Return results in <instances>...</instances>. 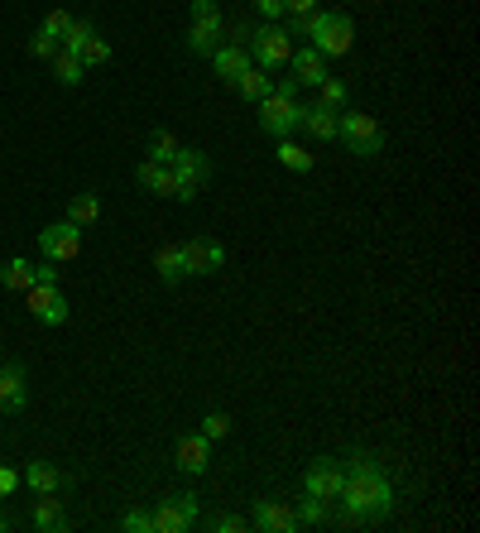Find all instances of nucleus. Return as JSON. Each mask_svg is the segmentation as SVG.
Segmentation results:
<instances>
[{
	"instance_id": "19",
	"label": "nucleus",
	"mask_w": 480,
	"mask_h": 533,
	"mask_svg": "<svg viewBox=\"0 0 480 533\" xmlns=\"http://www.w3.org/2000/svg\"><path fill=\"white\" fill-rule=\"evenodd\" d=\"M135 183H140L144 193H154V197H173V164H154V159H144L140 169H135Z\"/></svg>"
},
{
	"instance_id": "29",
	"label": "nucleus",
	"mask_w": 480,
	"mask_h": 533,
	"mask_svg": "<svg viewBox=\"0 0 480 533\" xmlns=\"http://www.w3.org/2000/svg\"><path fill=\"white\" fill-rule=\"evenodd\" d=\"M77 58H82V68H106V63H111V39L92 29V39L77 49Z\"/></svg>"
},
{
	"instance_id": "37",
	"label": "nucleus",
	"mask_w": 480,
	"mask_h": 533,
	"mask_svg": "<svg viewBox=\"0 0 480 533\" xmlns=\"http://www.w3.org/2000/svg\"><path fill=\"white\" fill-rule=\"evenodd\" d=\"M192 20H221V5L216 0H192Z\"/></svg>"
},
{
	"instance_id": "20",
	"label": "nucleus",
	"mask_w": 480,
	"mask_h": 533,
	"mask_svg": "<svg viewBox=\"0 0 480 533\" xmlns=\"http://www.w3.org/2000/svg\"><path fill=\"white\" fill-rule=\"evenodd\" d=\"M34 529L39 533H63L68 529V509L58 495H39V505H34Z\"/></svg>"
},
{
	"instance_id": "31",
	"label": "nucleus",
	"mask_w": 480,
	"mask_h": 533,
	"mask_svg": "<svg viewBox=\"0 0 480 533\" xmlns=\"http://www.w3.org/2000/svg\"><path fill=\"white\" fill-rule=\"evenodd\" d=\"M202 437H207V442H226V437H231V418H226V413H207V418H202Z\"/></svg>"
},
{
	"instance_id": "7",
	"label": "nucleus",
	"mask_w": 480,
	"mask_h": 533,
	"mask_svg": "<svg viewBox=\"0 0 480 533\" xmlns=\"http://www.w3.org/2000/svg\"><path fill=\"white\" fill-rule=\"evenodd\" d=\"M24 298H29V317L34 322H44V327H63L68 322V293H63V284H34Z\"/></svg>"
},
{
	"instance_id": "23",
	"label": "nucleus",
	"mask_w": 480,
	"mask_h": 533,
	"mask_svg": "<svg viewBox=\"0 0 480 533\" xmlns=\"http://www.w3.org/2000/svg\"><path fill=\"white\" fill-rule=\"evenodd\" d=\"M0 284H5L10 293H29V289H34V265L20 260V255H15V260H5V265H0Z\"/></svg>"
},
{
	"instance_id": "9",
	"label": "nucleus",
	"mask_w": 480,
	"mask_h": 533,
	"mask_svg": "<svg viewBox=\"0 0 480 533\" xmlns=\"http://www.w3.org/2000/svg\"><path fill=\"white\" fill-rule=\"evenodd\" d=\"M303 490L317 495V500H327V505H336V500H341V461H332V457L308 461V471H303Z\"/></svg>"
},
{
	"instance_id": "18",
	"label": "nucleus",
	"mask_w": 480,
	"mask_h": 533,
	"mask_svg": "<svg viewBox=\"0 0 480 533\" xmlns=\"http://www.w3.org/2000/svg\"><path fill=\"white\" fill-rule=\"evenodd\" d=\"M269 92H274V73H264V68H255V63H250V68L236 77V97L250 101V106H260Z\"/></svg>"
},
{
	"instance_id": "26",
	"label": "nucleus",
	"mask_w": 480,
	"mask_h": 533,
	"mask_svg": "<svg viewBox=\"0 0 480 533\" xmlns=\"http://www.w3.org/2000/svg\"><path fill=\"white\" fill-rule=\"evenodd\" d=\"M274 159H279V164H284L288 173H312V164H317V159H312L308 149H303V145H293L288 135L279 140V149H274Z\"/></svg>"
},
{
	"instance_id": "12",
	"label": "nucleus",
	"mask_w": 480,
	"mask_h": 533,
	"mask_svg": "<svg viewBox=\"0 0 480 533\" xmlns=\"http://www.w3.org/2000/svg\"><path fill=\"white\" fill-rule=\"evenodd\" d=\"M250 529L293 533L298 529V514H293V505H284V500H255V509H250Z\"/></svg>"
},
{
	"instance_id": "15",
	"label": "nucleus",
	"mask_w": 480,
	"mask_h": 533,
	"mask_svg": "<svg viewBox=\"0 0 480 533\" xmlns=\"http://www.w3.org/2000/svg\"><path fill=\"white\" fill-rule=\"evenodd\" d=\"M173 457H178V471L202 476V471L212 466V442H207L202 433H183L178 437V447H173Z\"/></svg>"
},
{
	"instance_id": "35",
	"label": "nucleus",
	"mask_w": 480,
	"mask_h": 533,
	"mask_svg": "<svg viewBox=\"0 0 480 533\" xmlns=\"http://www.w3.org/2000/svg\"><path fill=\"white\" fill-rule=\"evenodd\" d=\"M58 53V39H48L44 29H34L29 34V58H53Z\"/></svg>"
},
{
	"instance_id": "14",
	"label": "nucleus",
	"mask_w": 480,
	"mask_h": 533,
	"mask_svg": "<svg viewBox=\"0 0 480 533\" xmlns=\"http://www.w3.org/2000/svg\"><path fill=\"white\" fill-rule=\"evenodd\" d=\"M298 130L312 135L317 145H332L336 140V111H327L322 101H303V106H298Z\"/></svg>"
},
{
	"instance_id": "34",
	"label": "nucleus",
	"mask_w": 480,
	"mask_h": 533,
	"mask_svg": "<svg viewBox=\"0 0 480 533\" xmlns=\"http://www.w3.org/2000/svg\"><path fill=\"white\" fill-rule=\"evenodd\" d=\"M207 529H212V533H245V529H250V519H240V514H212V519H207Z\"/></svg>"
},
{
	"instance_id": "6",
	"label": "nucleus",
	"mask_w": 480,
	"mask_h": 533,
	"mask_svg": "<svg viewBox=\"0 0 480 533\" xmlns=\"http://www.w3.org/2000/svg\"><path fill=\"white\" fill-rule=\"evenodd\" d=\"M39 250H44L48 265H68L82 255V226H72V221H53L39 231Z\"/></svg>"
},
{
	"instance_id": "36",
	"label": "nucleus",
	"mask_w": 480,
	"mask_h": 533,
	"mask_svg": "<svg viewBox=\"0 0 480 533\" xmlns=\"http://www.w3.org/2000/svg\"><path fill=\"white\" fill-rule=\"evenodd\" d=\"M255 10L264 15V25H279V20H284V0H255Z\"/></svg>"
},
{
	"instance_id": "22",
	"label": "nucleus",
	"mask_w": 480,
	"mask_h": 533,
	"mask_svg": "<svg viewBox=\"0 0 480 533\" xmlns=\"http://www.w3.org/2000/svg\"><path fill=\"white\" fill-rule=\"evenodd\" d=\"M188 49L192 53H207V58H212V53L221 49V20H192Z\"/></svg>"
},
{
	"instance_id": "33",
	"label": "nucleus",
	"mask_w": 480,
	"mask_h": 533,
	"mask_svg": "<svg viewBox=\"0 0 480 533\" xmlns=\"http://www.w3.org/2000/svg\"><path fill=\"white\" fill-rule=\"evenodd\" d=\"M39 29H44L48 39H58V44H63V34L72 29V15H68V10H48L44 25H39Z\"/></svg>"
},
{
	"instance_id": "39",
	"label": "nucleus",
	"mask_w": 480,
	"mask_h": 533,
	"mask_svg": "<svg viewBox=\"0 0 480 533\" xmlns=\"http://www.w3.org/2000/svg\"><path fill=\"white\" fill-rule=\"evenodd\" d=\"M317 10V0H284V15L288 20H298V15H312Z\"/></svg>"
},
{
	"instance_id": "10",
	"label": "nucleus",
	"mask_w": 480,
	"mask_h": 533,
	"mask_svg": "<svg viewBox=\"0 0 480 533\" xmlns=\"http://www.w3.org/2000/svg\"><path fill=\"white\" fill-rule=\"evenodd\" d=\"M183 260H188V274H221L226 245L212 241V236H192V241L183 245Z\"/></svg>"
},
{
	"instance_id": "2",
	"label": "nucleus",
	"mask_w": 480,
	"mask_h": 533,
	"mask_svg": "<svg viewBox=\"0 0 480 533\" xmlns=\"http://www.w3.org/2000/svg\"><path fill=\"white\" fill-rule=\"evenodd\" d=\"M298 82L293 77H279L274 82V92L260 101V130L264 135H274V140H284V135H293L298 130Z\"/></svg>"
},
{
	"instance_id": "25",
	"label": "nucleus",
	"mask_w": 480,
	"mask_h": 533,
	"mask_svg": "<svg viewBox=\"0 0 480 533\" xmlns=\"http://www.w3.org/2000/svg\"><path fill=\"white\" fill-rule=\"evenodd\" d=\"M293 514H298V524H303V529H322V524H332V505H327V500H317V495H303Z\"/></svg>"
},
{
	"instance_id": "11",
	"label": "nucleus",
	"mask_w": 480,
	"mask_h": 533,
	"mask_svg": "<svg viewBox=\"0 0 480 533\" xmlns=\"http://www.w3.org/2000/svg\"><path fill=\"white\" fill-rule=\"evenodd\" d=\"M29 404V375H24L20 361L0 365V413H24Z\"/></svg>"
},
{
	"instance_id": "1",
	"label": "nucleus",
	"mask_w": 480,
	"mask_h": 533,
	"mask_svg": "<svg viewBox=\"0 0 480 533\" xmlns=\"http://www.w3.org/2000/svg\"><path fill=\"white\" fill-rule=\"evenodd\" d=\"M336 505L360 514L365 524L384 519L394 509V481L384 476V466L370 452H351L346 457V466H341V500Z\"/></svg>"
},
{
	"instance_id": "28",
	"label": "nucleus",
	"mask_w": 480,
	"mask_h": 533,
	"mask_svg": "<svg viewBox=\"0 0 480 533\" xmlns=\"http://www.w3.org/2000/svg\"><path fill=\"white\" fill-rule=\"evenodd\" d=\"M178 149H183V145H178V135H173V130H154L144 154H149L154 164H173V159H178Z\"/></svg>"
},
{
	"instance_id": "8",
	"label": "nucleus",
	"mask_w": 480,
	"mask_h": 533,
	"mask_svg": "<svg viewBox=\"0 0 480 533\" xmlns=\"http://www.w3.org/2000/svg\"><path fill=\"white\" fill-rule=\"evenodd\" d=\"M197 524V495L183 490V495H168L164 505L154 509V533H183Z\"/></svg>"
},
{
	"instance_id": "24",
	"label": "nucleus",
	"mask_w": 480,
	"mask_h": 533,
	"mask_svg": "<svg viewBox=\"0 0 480 533\" xmlns=\"http://www.w3.org/2000/svg\"><path fill=\"white\" fill-rule=\"evenodd\" d=\"M48 63H53V77H58L63 87H82V77H87V68H82V58H77V53L58 49L53 58H48Z\"/></svg>"
},
{
	"instance_id": "5",
	"label": "nucleus",
	"mask_w": 480,
	"mask_h": 533,
	"mask_svg": "<svg viewBox=\"0 0 480 533\" xmlns=\"http://www.w3.org/2000/svg\"><path fill=\"white\" fill-rule=\"evenodd\" d=\"M288 53H293V39H288L284 25H260V34L250 39V63L264 68V73L288 68Z\"/></svg>"
},
{
	"instance_id": "17",
	"label": "nucleus",
	"mask_w": 480,
	"mask_h": 533,
	"mask_svg": "<svg viewBox=\"0 0 480 533\" xmlns=\"http://www.w3.org/2000/svg\"><path fill=\"white\" fill-rule=\"evenodd\" d=\"M212 68L226 87H236V77L250 68V49H245V44H221V49L212 53Z\"/></svg>"
},
{
	"instance_id": "30",
	"label": "nucleus",
	"mask_w": 480,
	"mask_h": 533,
	"mask_svg": "<svg viewBox=\"0 0 480 533\" xmlns=\"http://www.w3.org/2000/svg\"><path fill=\"white\" fill-rule=\"evenodd\" d=\"M317 101H322V106H327V111H346V101H351V92H346V82H341V77H322V82H317Z\"/></svg>"
},
{
	"instance_id": "40",
	"label": "nucleus",
	"mask_w": 480,
	"mask_h": 533,
	"mask_svg": "<svg viewBox=\"0 0 480 533\" xmlns=\"http://www.w3.org/2000/svg\"><path fill=\"white\" fill-rule=\"evenodd\" d=\"M5 529H10V519H5V514H0V533H5Z\"/></svg>"
},
{
	"instance_id": "27",
	"label": "nucleus",
	"mask_w": 480,
	"mask_h": 533,
	"mask_svg": "<svg viewBox=\"0 0 480 533\" xmlns=\"http://www.w3.org/2000/svg\"><path fill=\"white\" fill-rule=\"evenodd\" d=\"M96 217H101V202H96V193H77L68 202V221H72V226H82V231H87V226H96Z\"/></svg>"
},
{
	"instance_id": "3",
	"label": "nucleus",
	"mask_w": 480,
	"mask_h": 533,
	"mask_svg": "<svg viewBox=\"0 0 480 533\" xmlns=\"http://www.w3.org/2000/svg\"><path fill=\"white\" fill-rule=\"evenodd\" d=\"M336 140L351 149L356 159H375L384 149V130L370 111H336Z\"/></svg>"
},
{
	"instance_id": "16",
	"label": "nucleus",
	"mask_w": 480,
	"mask_h": 533,
	"mask_svg": "<svg viewBox=\"0 0 480 533\" xmlns=\"http://www.w3.org/2000/svg\"><path fill=\"white\" fill-rule=\"evenodd\" d=\"M20 485H29L34 495H63L68 476H63L53 461H29V466L20 471Z\"/></svg>"
},
{
	"instance_id": "13",
	"label": "nucleus",
	"mask_w": 480,
	"mask_h": 533,
	"mask_svg": "<svg viewBox=\"0 0 480 533\" xmlns=\"http://www.w3.org/2000/svg\"><path fill=\"white\" fill-rule=\"evenodd\" d=\"M288 73H293L298 87H317V82L327 77V58L312 49V44H293V53H288Z\"/></svg>"
},
{
	"instance_id": "21",
	"label": "nucleus",
	"mask_w": 480,
	"mask_h": 533,
	"mask_svg": "<svg viewBox=\"0 0 480 533\" xmlns=\"http://www.w3.org/2000/svg\"><path fill=\"white\" fill-rule=\"evenodd\" d=\"M154 269L164 284H183L188 279V260H183V245H159L154 250Z\"/></svg>"
},
{
	"instance_id": "4",
	"label": "nucleus",
	"mask_w": 480,
	"mask_h": 533,
	"mask_svg": "<svg viewBox=\"0 0 480 533\" xmlns=\"http://www.w3.org/2000/svg\"><path fill=\"white\" fill-rule=\"evenodd\" d=\"M207 178H212L207 149H178V159H173V202H197Z\"/></svg>"
},
{
	"instance_id": "32",
	"label": "nucleus",
	"mask_w": 480,
	"mask_h": 533,
	"mask_svg": "<svg viewBox=\"0 0 480 533\" xmlns=\"http://www.w3.org/2000/svg\"><path fill=\"white\" fill-rule=\"evenodd\" d=\"M120 529L125 533H154V509H125Z\"/></svg>"
},
{
	"instance_id": "38",
	"label": "nucleus",
	"mask_w": 480,
	"mask_h": 533,
	"mask_svg": "<svg viewBox=\"0 0 480 533\" xmlns=\"http://www.w3.org/2000/svg\"><path fill=\"white\" fill-rule=\"evenodd\" d=\"M15 490H20V471H15V466H0V500L15 495Z\"/></svg>"
}]
</instances>
